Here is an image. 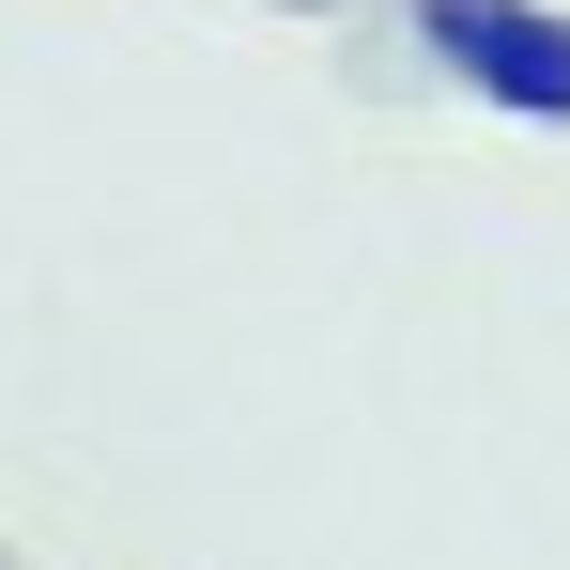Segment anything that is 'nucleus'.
<instances>
[{"mask_svg": "<svg viewBox=\"0 0 570 570\" xmlns=\"http://www.w3.org/2000/svg\"><path fill=\"white\" fill-rule=\"evenodd\" d=\"M416 47H432L478 108L570 124V16H540V0H416Z\"/></svg>", "mask_w": 570, "mask_h": 570, "instance_id": "obj_1", "label": "nucleus"}]
</instances>
